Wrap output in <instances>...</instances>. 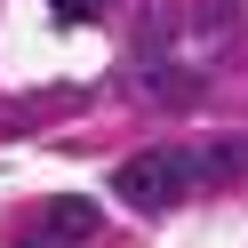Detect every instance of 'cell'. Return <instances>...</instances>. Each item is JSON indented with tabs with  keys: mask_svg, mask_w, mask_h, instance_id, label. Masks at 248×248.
Returning <instances> with one entry per match:
<instances>
[{
	"mask_svg": "<svg viewBox=\"0 0 248 248\" xmlns=\"http://www.w3.org/2000/svg\"><path fill=\"white\" fill-rule=\"evenodd\" d=\"M192 184H200V152H176V144H160V152H136V160H120V168H112V192L128 200V208H144V216L176 208Z\"/></svg>",
	"mask_w": 248,
	"mask_h": 248,
	"instance_id": "obj_1",
	"label": "cell"
},
{
	"mask_svg": "<svg viewBox=\"0 0 248 248\" xmlns=\"http://www.w3.org/2000/svg\"><path fill=\"white\" fill-rule=\"evenodd\" d=\"M248 168V136H216V144H200V176H240Z\"/></svg>",
	"mask_w": 248,
	"mask_h": 248,
	"instance_id": "obj_2",
	"label": "cell"
},
{
	"mask_svg": "<svg viewBox=\"0 0 248 248\" xmlns=\"http://www.w3.org/2000/svg\"><path fill=\"white\" fill-rule=\"evenodd\" d=\"M48 224H56V248H72L80 232H96V208L88 200H48Z\"/></svg>",
	"mask_w": 248,
	"mask_h": 248,
	"instance_id": "obj_3",
	"label": "cell"
},
{
	"mask_svg": "<svg viewBox=\"0 0 248 248\" xmlns=\"http://www.w3.org/2000/svg\"><path fill=\"white\" fill-rule=\"evenodd\" d=\"M56 16H88V0H56Z\"/></svg>",
	"mask_w": 248,
	"mask_h": 248,
	"instance_id": "obj_4",
	"label": "cell"
},
{
	"mask_svg": "<svg viewBox=\"0 0 248 248\" xmlns=\"http://www.w3.org/2000/svg\"><path fill=\"white\" fill-rule=\"evenodd\" d=\"M88 8H112V0H88Z\"/></svg>",
	"mask_w": 248,
	"mask_h": 248,
	"instance_id": "obj_5",
	"label": "cell"
}]
</instances>
